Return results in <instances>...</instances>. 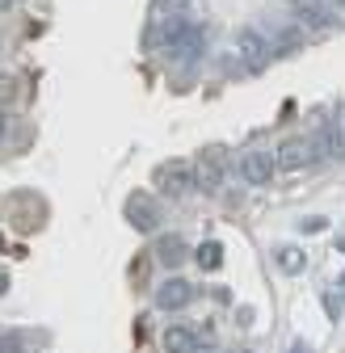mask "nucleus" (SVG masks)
I'll use <instances>...</instances> for the list:
<instances>
[{"label": "nucleus", "instance_id": "18", "mask_svg": "<svg viewBox=\"0 0 345 353\" xmlns=\"http://www.w3.org/2000/svg\"><path fill=\"white\" fill-rule=\"evenodd\" d=\"M324 228H328L324 219H304V223H299V232H308V236H312V232H324Z\"/></svg>", "mask_w": 345, "mask_h": 353}, {"label": "nucleus", "instance_id": "13", "mask_svg": "<svg viewBox=\"0 0 345 353\" xmlns=\"http://www.w3.org/2000/svg\"><path fill=\"white\" fill-rule=\"evenodd\" d=\"M333 152H337V160H345V101L333 110Z\"/></svg>", "mask_w": 345, "mask_h": 353}, {"label": "nucleus", "instance_id": "7", "mask_svg": "<svg viewBox=\"0 0 345 353\" xmlns=\"http://www.w3.org/2000/svg\"><path fill=\"white\" fill-rule=\"evenodd\" d=\"M126 223L139 228V232H152L160 223V206L148 194H131V198H126Z\"/></svg>", "mask_w": 345, "mask_h": 353}, {"label": "nucleus", "instance_id": "11", "mask_svg": "<svg viewBox=\"0 0 345 353\" xmlns=\"http://www.w3.org/2000/svg\"><path fill=\"white\" fill-rule=\"evenodd\" d=\"M156 261L160 265H168V270H177V265L186 261V240L172 232V236H160L156 240Z\"/></svg>", "mask_w": 345, "mask_h": 353}, {"label": "nucleus", "instance_id": "19", "mask_svg": "<svg viewBox=\"0 0 345 353\" xmlns=\"http://www.w3.org/2000/svg\"><path fill=\"white\" fill-rule=\"evenodd\" d=\"M5 290H9V278H5V274H0V294H5Z\"/></svg>", "mask_w": 345, "mask_h": 353}, {"label": "nucleus", "instance_id": "16", "mask_svg": "<svg viewBox=\"0 0 345 353\" xmlns=\"http://www.w3.org/2000/svg\"><path fill=\"white\" fill-rule=\"evenodd\" d=\"M186 5H190V0H156V17H181L186 13Z\"/></svg>", "mask_w": 345, "mask_h": 353}, {"label": "nucleus", "instance_id": "8", "mask_svg": "<svg viewBox=\"0 0 345 353\" xmlns=\"http://www.w3.org/2000/svg\"><path fill=\"white\" fill-rule=\"evenodd\" d=\"M290 17L299 21V26H308V30H328L333 26V17H328V9L320 5V0H290Z\"/></svg>", "mask_w": 345, "mask_h": 353}, {"label": "nucleus", "instance_id": "10", "mask_svg": "<svg viewBox=\"0 0 345 353\" xmlns=\"http://www.w3.org/2000/svg\"><path fill=\"white\" fill-rule=\"evenodd\" d=\"M194 299V286L186 278H168L160 290H156V307H164V312H181V307Z\"/></svg>", "mask_w": 345, "mask_h": 353}, {"label": "nucleus", "instance_id": "3", "mask_svg": "<svg viewBox=\"0 0 345 353\" xmlns=\"http://www.w3.org/2000/svg\"><path fill=\"white\" fill-rule=\"evenodd\" d=\"M274 160H278V168H308L312 160H320L316 156V143L312 139H304V135H290V139H282L278 143V152H274Z\"/></svg>", "mask_w": 345, "mask_h": 353}, {"label": "nucleus", "instance_id": "1", "mask_svg": "<svg viewBox=\"0 0 345 353\" xmlns=\"http://www.w3.org/2000/svg\"><path fill=\"white\" fill-rule=\"evenodd\" d=\"M156 190L168 194V198H186L198 190V176H194V164L190 160H164L156 168Z\"/></svg>", "mask_w": 345, "mask_h": 353}, {"label": "nucleus", "instance_id": "4", "mask_svg": "<svg viewBox=\"0 0 345 353\" xmlns=\"http://www.w3.org/2000/svg\"><path fill=\"white\" fill-rule=\"evenodd\" d=\"M236 168H240V176H244L248 185H270L274 172H278V160H274L270 152H244V156L236 160Z\"/></svg>", "mask_w": 345, "mask_h": 353}, {"label": "nucleus", "instance_id": "5", "mask_svg": "<svg viewBox=\"0 0 345 353\" xmlns=\"http://www.w3.org/2000/svg\"><path fill=\"white\" fill-rule=\"evenodd\" d=\"M164 353H194V349H202L210 336L202 332V328H194V324H172V328H164Z\"/></svg>", "mask_w": 345, "mask_h": 353}, {"label": "nucleus", "instance_id": "15", "mask_svg": "<svg viewBox=\"0 0 345 353\" xmlns=\"http://www.w3.org/2000/svg\"><path fill=\"white\" fill-rule=\"evenodd\" d=\"M198 265H202V270H219V265H224V248L215 244V240L198 244Z\"/></svg>", "mask_w": 345, "mask_h": 353}, {"label": "nucleus", "instance_id": "2", "mask_svg": "<svg viewBox=\"0 0 345 353\" xmlns=\"http://www.w3.org/2000/svg\"><path fill=\"white\" fill-rule=\"evenodd\" d=\"M232 47H236V59H244L253 72H262V68L274 59V51H270V42H266L262 30H236Z\"/></svg>", "mask_w": 345, "mask_h": 353}, {"label": "nucleus", "instance_id": "6", "mask_svg": "<svg viewBox=\"0 0 345 353\" xmlns=\"http://www.w3.org/2000/svg\"><path fill=\"white\" fill-rule=\"evenodd\" d=\"M194 176H198V194H215L224 185V152H206L202 160H194Z\"/></svg>", "mask_w": 345, "mask_h": 353}, {"label": "nucleus", "instance_id": "21", "mask_svg": "<svg viewBox=\"0 0 345 353\" xmlns=\"http://www.w3.org/2000/svg\"><path fill=\"white\" fill-rule=\"evenodd\" d=\"M9 5H13V0H0V9H9Z\"/></svg>", "mask_w": 345, "mask_h": 353}, {"label": "nucleus", "instance_id": "12", "mask_svg": "<svg viewBox=\"0 0 345 353\" xmlns=\"http://www.w3.org/2000/svg\"><path fill=\"white\" fill-rule=\"evenodd\" d=\"M266 42H270V51H274V55H286V51H299L304 34H299V26H278L274 38H266Z\"/></svg>", "mask_w": 345, "mask_h": 353}, {"label": "nucleus", "instance_id": "23", "mask_svg": "<svg viewBox=\"0 0 345 353\" xmlns=\"http://www.w3.org/2000/svg\"><path fill=\"white\" fill-rule=\"evenodd\" d=\"M337 5H345V0H337Z\"/></svg>", "mask_w": 345, "mask_h": 353}, {"label": "nucleus", "instance_id": "14", "mask_svg": "<svg viewBox=\"0 0 345 353\" xmlns=\"http://www.w3.org/2000/svg\"><path fill=\"white\" fill-rule=\"evenodd\" d=\"M274 256H278V270H286V274H304V252H299V248L286 244V248H278Z\"/></svg>", "mask_w": 345, "mask_h": 353}, {"label": "nucleus", "instance_id": "17", "mask_svg": "<svg viewBox=\"0 0 345 353\" xmlns=\"http://www.w3.org/2000/svg\"><path fill=\"white\" fill-rule=\"evenodd\" d=\"M0 353H21V336L17 332H5V336H0Z\"/></svg>", "mask_w": 345, "mask_h": 353}, {"label": "nucleus", "instance_id": "20", "mask_svg": "<svg viewBox=\"0 0 345 353\" xmlns=\"http://www.w3.org/2000/svg\"><path fill=\"white\" fill-rule=\"evenodd\" d=\"M0 135H5V114H0Z\"/></svg>", "mask_w": 345, "mask_h": 353}, {"label": "nucleus", "instance_id": "22", "mask_svg": "<svg viewBox=\"0 0 345 353\" xmlns=\"http://www.w3.org/2000/svg\"><path fill=\"white\" fill-rule=\"evenodd\" d=\"M341 286H345V274H341Z\"/></svg>", "mask_w": 345, "mask_h": 353}, {"label": "nucleus", "instance_id": "9", "mask_svg": "<svg viewBox=\"0 0 345 353\" xmlns=\"http://www.w3.org/2000/svg\"><path fill=\"white\" fill-rule=\"evenodd\" d=\"M202 42H206V34H202V26H194V21H186V30H181L177 38H172V42H168V51H172V55H177V59H186V63H190V59H198V55H202Z\"/></svg>", "mask_w": 345, "mask_h": 353}]
</instances>
